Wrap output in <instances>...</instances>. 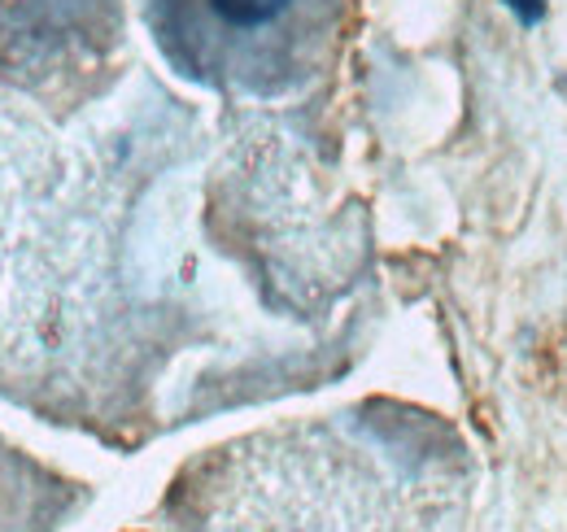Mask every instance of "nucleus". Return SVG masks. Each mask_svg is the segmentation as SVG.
<instances>
[{
    "mask_svg": "<svg viewBox=\"0 0 567 532\" xmlns=\"http://www.w3.org/2000/svg\"><path fill=\"white\" fill-rule=\"evenodd\" d=\"M502 4H506L524 27H537V22L546 18V0H502Z\"/></svg>",
    "mask_w": 567,
    "mask_h": 532,
    "instance_id": "2",
    "label": "nucleus"
},
{
    "mask_svg": "<svg viewBox=\"0 0 567 532\" xmlns=\"http://www.w3.org/2000/svg\"><path fill=\"white\" fill-rule=\"evenodd\" d=\"M328 0H157V40L171 53H184L193 66L206 58L262 66L267 40L284 53L292 31L323 22Z\"/></svg>",
    "mask_w": 567,
    "mask_h": 532,
    "instance_id": "1",
    "label": "nucleus"
}]
</instances>
